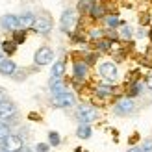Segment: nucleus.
<instances>
[{
  "instance_id": "nucleus-35",
  "label": "nucleus",
  "mask_w": 152,
  "mask_h": 152,
  "mask_svg": "<svg viewBox=\"0 0 152 152\" xmlns=\"http://www.w3.org/2000/svg\"><path fill=\"white\" fill-rule=\"evenodd\" d=\"M0 152H7V150H6V148H4V147H2V148H0Z\"/></svg>"
},
{
  "instance_id": "nucleus-20",
  "label": "nucleus",
  "mask_w": 152,
  "mask_h": 152,
  "mask_svg": "<svg viewBox=\"0 0 152 152\" xmlns=\"http://www.w3.org/2000/svg\"><path fill=\"white\" fill-rule=\"evenodd\" d=\"M10 134H11V130H10V126L6 124V121H0V141H4Z\"/></svg>"
},
{
  "instance_id": "nucleus-16",
  "label": "nucleus",
  "mask_w": 152,
  "mask_h": 152,
  "mask_svg": "<svg viewBox=\"0 0 152 152\" xmlns=\"http://www.w3.org/2000/svg\"><path fill=\"white\" fill-rule=\"evenodd\" d=\"M65 61H61V59H59V61H56L54 65H52V76H54V78H61V76L65 74Z\"/></svg>"
},
{
  "instance_id": "nucleus-9",
  "label": "nucleus",
  "mask_w": 152,
  "mask_h": 152,
  "mask_svg": "<svg viewBox=\"0 0 152 152\" xmlns=\"http://www.w3.org/2000/svg\"><path fill=\"white\" fill-rule=\"evenodd\" d=\"M0 26L2 30H10V32H15V30H19V17L17 15H4L2 19H0Z\"/></svg>"
},
{
  "instance_id": "nucleus-25",
  "label": "nucleus",
  "mask_w": 152,
  "mask_h": 152,
  "mask_svg": "<svg viewBox=\"0 0 152 152\" xmlns=\"http://www.w3.org/2000/svg\"><path fill=\"white\" fill-rule=\"evenodd\" d=\"M102 30H98V28H93V30H91V32H89V37H91V39H102Z\"/></svg>"
},
{
  "instance_id": "nucleus-8",
  "label": "nucleus",
  "mask_w": 152,
  "mask_h": 152,
  "mask_svg": "<svg viewBox=\"0 0 152 152\" xmlns=\"http://www.w3.org/2000/svg\"><path fill=\"white\" fill-rule=\"evenodd\" d=\"M135 106H134V100L132 98H123V100H119L115 104V108H113V111L117 113V115H130V113H134Z\"/></svg>"
},
{
  "instance_id": "nucleus-3",
  "label": "nucleus",
  "mask_w": 152,
  "mask_h": 152,
  "mask_svg": "<svg viewBox=\"0 0 152 152\" xmlns=\"http://www.w3.org/2000/svg\"><path fill=\"white\" fill-rule=\"evenodd\" d=\"M52 30V19L47 17V15H39L35 19V24H34V32L39 34V35H48Z\"/></svg>"
},
{
  "instance_id": "nucleus-23",
  "label": "nucleus",
  "mask_w": 152,
  "mask_h": 152,
  "mask_svg": "<svg viewBox=\"0 0 152 152\" xmlns=\"http://www.w3.org/2000/svg\"><path fill=\"white\" fill-rule=\"evenodd\" d=\"M132 35H134L132 28L128 26V24H124V26H123V30H121V37H123V39H130Z\"/></svg>"
},
{
  "instance_id": "nucleus-31",
  "label": "nucleus",
  "mask_w": 152,
  "mask_h": 152,
  "mask_svg": "<svg viewBox=\"0 0 152 152\" xmlns=\"http://www.w3.org/2000/svg\"><path fill=\"white\" fill-rule=\"evenodd\" d=\"M147 86H148V89L152 91V74L148 76V78H147Z\"/></svg>"
},
{
  "instance_id": "nucleus-12",
  "label": "nucleus",
  "mask_w": 152,
  "mask_h": 152,
  "mask_svg": "<svg viewBox=\"0 0 152 152\" xmlns=\"http://www.w3.org/2000/svg\"><path fill=\"white\" fill-rule=\"evenodd\" d=\"M35 15L34 13H24V15H20L19 17V26L22 28V30H26V28H34V24H35Z\"/></svg>"
},
{
  "instance_id": "nucleus-19",
  "label": "nucleus",
  "mask_w": 152,
  "mask_h": 152,
  "mask_svg": "<svg viewBox=\"0 0 152 152\" xmlns=\"http://www.w3.org/2000/svg\"><path fill=\"white\" fill-rule=\"evenodd\" d=\"M15 50H17V43H15V41H4L2 43V52H4L6 56L13 54Z\"/></svg>"
},
{
  "instance_id": "nucleus-6",
  "label": "nucleus",
  "mask_w": 152,
  "mask_h": 152,
  "mask_svg": "<svg viewBox=\"0 0 152 152\" xmlns=\"http://www.w3.org/2000/svg\"><path fill=\"white\" fill-rule=\"evenodd\" d=\"M2 147L7 150V152H19L22 148V137L20 135H15V134H10L7 137L2 141Z\"/></svg>"
},
{
  "instance_id": "nucleus-27",
  "label": "nucleus",
  "mask_w": 152,
  "mask_h": 152,
  "mask_svg": "<svg viewBox=\"0 0 152 152\" xmlns=\"http://www.w3.org/2000/svg\"><path fill=\"white\" fill-rule=\"evenodd\" d=\"M106 22H108L110 28H117V26L121 24V20H119L117 17H108V19H106Z\"/></svg>"
},
{
  "instance_id": "nucleus-10",
  "label": "nucleus",
  "mask_w": 152,
  "mask_h": 152,
  "mask_svg": "<svg viewBox=\"0 0 152 152\" xmlns=\"http://www.w3.org/2000/svg\"><path fill=\"white\" fill-rule=\"evenodd\" d=\"M15 71H17V65H15L13 59L6 58V56H0V74L11 76V74H15Z\"/></svg>"
},
{
  "instance_id": "nucleus-24",
  "label": "nucleus",
  "mask_w": 152,
  "mask_h": 152,
  "mask_svg": "<svg viewBox=\"0 0 152 152\" xmlns=\"http://www.w3.org/2000/svg\"><path fill=\"white\" fill-rule=\"evenodd\" d=\"M48 143L52 147H58L59 145V135H58V132H50L48 134Z\"/></svg>"
},
{
  "instance_id": "nucleus-11",
  "label": "nucleus",
  "mask_w": 152,
  "mask_h": 152,
  "mask_svg": "<svg viewBox=\"0 0 152 152\" xmlns=\"http://www.w3.org/2000/svg\"><path fill=\"white\" fill-rule=\"evenodd\" d=\"M74 22H76V13L72 10H65L63 15H61V22H59V24H61V30L63 32H69Z\"/></svg>"
},
{
  "instance_id": "nucleus-4",
  "label": "nucleus",
  "mask_w": 152,
  "mask_h": 152,
  "mask_svg": "<svg viewBox=\"0 0 152 152\" xmlns=\"http://www.w3.org/2000/svg\"><path fill=\"white\" fill-rule=\"evenodd\" d=\"M100 76L106 80V82H115L117 78H119V72H117V67H115V63H111V61H106V63H102L100 65Z\"/></svg>"
},
{
  "instance_id": "nucleus-28",
  "label": "nucleus",
  "mask_w": 152,
  "mask_h": 152,
  "mask_svg": "<svg viewBox=\"0 0 152 152\" xmlns=\"http://www.w3.org/2000/svg\"><path fill=\"white\" fill-rule=\"evenodd\" d=\"M48 148H50V147L47 145V143H39V145L35 147V150H37V152H48Z\"/></svg>"
},
{
  "instance_id": "nucleus-26",
  "label": "nucleus",
  "mask_w": 152,
  "mask_h": 152,
  "mask_svg": "<svg viewBox=\"0 0 152 152\" xmlns=\"http://www.w3.org/2000/svg\"><path fill=\"white\" fill-rule=\"evenodd\" d=\"M141 152H152V139H145V141H143Z\"/></svg>"
},
{
  "instance_id": "nucleus-13",
  "label": "nucleus",
  "mask_w": 152,
  "mask_h": 152,
  "mask_svg": "<svg viewBox=\"0 0 152 152\" xmlns=\"http://www.w3.org/2000/svg\"><path fill=\"white\" fill-rule=\"evenodd\" d=\"M72 71H74V78H76V80H83V78L87 76V63L76 61L74 67H72Z\"/></svg>"
},
{
  "instance_id": "nucleus-1",
  "label": "nucleus",
  "mask_w": 152,
  "mask_h": 152,
  "mask_svg": "<svg viewBox=\"0 0 152 152\" xmlns=\"http://www.w3.org/2000/svg\"><path fill=\"white\" fill-rule=\"evenodd\" d=\"M76 117H78L80 124H89V123H93V121L98 119V111L93 108V106L83 104V106L78 108V111H76Z\"/></svg>"
},
{
  "instance_id": "nucleus-7",
  "label": "nucleus",
  "mask_w": 152,
  "mask_h": 152,
  "mask_svg": "<svg viewBox=\"0 0 152 152\" xmlns=\"http://www.w3.org/2000/svg\"><path fill=\"white\" fill-rule=\"evenodd\" d=\"M15 113H17V108H15V104L11 100H6L2 98L0 100V119L2 121H10L15 117Z\"/></svg>"
},
{
  "instance_id": "nucleus-33",
  "label": "nucleus",
  "mask_w": 152,
  "mask_h": 152,
  "mask_svg": "<svg viewBox=\"0 0 152 152\" xmlns=\"http://www.w3.org/2000/svg\"><path fill=\"white\" fill-rule=\"evenodd\" d=\"M19 152H34V150H32V148H26V147H22Z\"/></svg>"
},
{
  "instance_id": "nucleus-2",
  "label": "nucleus",
  "mask_w": 152,
  "mask_h": 152,
  "mask_svg": "<svg viewBox=\"0 0 152 152\" xmlns=\"http://www.w3.org/2000/svg\"><path fill=\"white\" fill-rule=\"evenodd\" d=\"M52 104H54V108H72L76 104V96L72 93H69V91H65L61 95H54Z\"/></svg>"
},
{
  "instance_id": "nucleus-5",
  "label": "nucleus",
  "mask_w": 152,
  "mask_h": 152,
  "mask_svg": "<svg viewBox=\"0 0 152 152\" xmlns=\"http://www.w3.org/2000/svg\"><path fill=\"white\" fill-rule=\"evenodd\" d=\"M52 59H54V52H52L50 47H41L34 56V61L37 65H48Z\"/></svg>"
},
{
  "instance_id": "nucleus-29",
  "label": "nucleus",
  "mask_w": 152,
  "mask_h": 152,
  "mask_svg": "<svg viewBox=\"0 0 152 152\" xmlns=\"http://www.w3.org/2000/svg\"><path fill=\"white\" fill-rule=\"evenodd\" d=\"M139 89H141V83H134V86H132V91H130V95H137V93H139Z\"/></svg>"
},
{
  "instance_id": "nucleus-15",
  "label": "nucleus",
  "mask_w": 152,
  "mask_h": 152,
  "mask_svg": "<svg viewBox=\"0 0 152 152\" xmlns=\"http://www.w3.org/2000/svg\"><path fill=\"white\" fill-rule=\"evenodd\" d=\"M113 93H115V89H113L111 86H98V87L95 89V95L100 96V98H108V96H111Z\"/></svg>"
},
{
  "instance_id": "nucleus-18",
  "label": "nucleus",
  "mask_w": 152,
  "mask_h": 152,
  "mask_svg": "<svg viewBox=\"0 0 152 152\" xmlns=\"http://www.w3.org/2000/svg\"><path fill=\"white\" fill-rule=\"evenodd\" d=\"M89 15H91V17H95V19H102L104 15H106V11H104L102 6L93 4V6H91V10H89Z\"/></svg>"
},
{
  "instance_id": "nucleus-37",
  "label": "nucleus",
  "mask_w": 152,
  "mask_h": 152,
  "mask_svg": "<svg viewBox=\"0 0 152 152\" xmlns=\"http://www.w3.org/2000/svg\"><path fill=\"white\" fill-rule=\"evenodd\" d=\"M0 50H2V43H0Z\"/></svg>"
},
{
  "instance_id": "nucleus-22",
  "label": "nucleus",
  "mask_w": 152,
  "mask_h": 152,
  "mask_svg": "<svg viewBox=\"0 0 152 152\" xmlns=\"http://www.w3.org/2000/svg\"><path fill=\"white\" fill-rule=\"evenodd\" d=\"M96 47H98V50H110L111 48V41L110 39H98Z\"/></svg>"
},
{
  "instance_id": "nucleus-32",
  "label": "nucleus",
  "mask_w": 152,
  "mask_h": 152,
  "mask_svg": "<svg viewBox=\"0 0 152 152\" xmlns=\"http://www.w3.org/2000/svg\"><path fill=\"white\" fill-rule=\"evenodd\" d=\"M128 152H141V147L137 148V147H134V148H128Z\"/></svg>"
},
{
  "instance_id": "nucleus-21",
  "label": "nucleus",
  "mask_w": 152,
  "mask_h": 152,
  "mask_svg": "<svg viewBox=\"0 0 152 152\" xmlns=\"http://www.w3.org/2000/svg\"><path fill=\"white\" fill-rule=\"evenodd\" d=\"M13 34H15V35H13V41L17 43V45H20L22 41L26 39V30H15Z\"/></svg>"
},
{
  "instance_id": "nucleus-14",
  "label": "nucleus",
  "mask_w": 152,
  "mask_h": 152,
  "mask_svg": "<svg viewBox=\"0 0 152 152\" xmlns=\"http://www.w3.org/2000/svg\"><path fill=\"white\" fill-rule=\"evenodd\" d=\"M50 91H52V95L65 93V83L61 82V78H54V76H52V80H50Z\"/></svg>"
},
{
  "instance_id": "nucleus-36",
  "label": "nucleus",
  "mask_w": 152,
  "mask_h": 152,
  "mask_svg": "<svg viewBox=\"0 0 152 152\" xmlns=\"http://www.w3.org/2000/svg\"><path fill=\"white\" fill-rule=\"evenodd\" d=\"M2 98H4V95H2V91H0V100H2Z\"/></svg>"
},
{
  "instance_id": "nucleus-30",
  "label": "nucleus",
  "mask_w": 152,
  "mask_h": 152,
  "mask_svg": "<svg viewBox=\"0 0 152 152\" xmlns=\"http://www.w3.org/2000/svg\"><path fill=\"white\" fill-rule=\"evenodd\" d=\"M145 35H148V32H147L145 28H139L137 30V37H145Z\"/></svg>"
},
{
  "instance_id": "nucleus-34",
  "label": "nucleus",
  "mask_w": 152,
  "mask_h": 152,
  "mask_svg": "<svg viewBox=\"0 0 152 152\" xmlns=\"http://www.w3.org/2000/svg\"><path fill=\"white\" fill-rule=\"evenodd\" d=\"M148 35H150V39H152V28H150V32H148Z\"/></svg>"
},
{
  "instance_id": "nucleus-17",
  "label": "nucleus",
  "mask_w": 152,
  "mask_h": 152,
  "mask_svg": "<svg viewBox=\"0 0 152 152\" xmlns=\"http://www.w3.org/2000/svg\"><path fill=\"white\" fill-rule=\"evenodd\" d=\"M76 135H78L80 139H89L91 137V128H89V124H80L78 130H76Z\"/></svg>"
}]
</instances>
